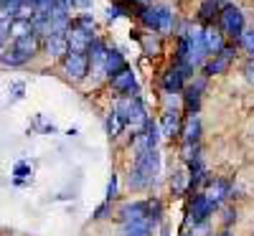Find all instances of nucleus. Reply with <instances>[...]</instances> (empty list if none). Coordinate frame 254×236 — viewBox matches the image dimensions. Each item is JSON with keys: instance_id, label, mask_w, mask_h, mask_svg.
<instances>
[{"instance_id": "20", "label": "nucleus", "mask_w": 254, "mask_h": 236, "mask_svg": "<svg viewBox=\"0 0 254 236\" xmlns=\"http://www.w3.org/2000/svg\"><path fill=\"white\" fill-rule=\"evenodd\" d=\"M140 46H142V54H145V56H150V59H155V56L163 54V41H160L158 33L140 36Z\"/></svg>"}, {"instance_id": "33", "label": "nucleus", "mask_w": 254, "mask_h": 236, "mask_svg": "<svg viewBox=\"0 0 254 236\" xmlns=\"http://www.w3.org/2000/svg\"><path fill=\"white\" fill-rule=\"evenodd\" d=\"M234 219H237V211H234V208H226V211H224V224L229 226Z\"/></svg>"}, {"instance_id": "26", "label": "nucleus", "mask_w": 254, "mask_h": 236, "mask_svg": "<svg viewBox=\"0 0 254 236\" xmlns=\"http://www.w3.org/2000/svg\"><path fill=\"white\" fill-rule=\"evenodd\" d=\"M71 26L79 28V31H84V33H89V36H94V18H92V13H84V15L74 18Z\"/></svg>"}, {"instance_id": "10", "label": "nucleus", "mask_w": 254, "mask_h": 236, "mask_svg": "<svg viewBox=\"0 0 254 236\" xmlns=\"http://www.w3.org/2000/svg\"><path fill=\"white\" fill-rule=\"evenodd\" d=\"M117 216L122 224H132V221H150L147 219V201H130L120 206Z\"/></svg>"}, {"instance_id": "27", "label": "nucleus", "mask_w": 254, "mask_h": 236, "mask_svg": "<svg viewBox=\"0 0 254 236\" xmlns=\"http://www.w3.org/2000/svg\"><path fill=\"white\" fill-rule=\"evenodd\" d=\"M147 219H150L153 226L160 224V219H163V203H160L158 198H150V201H147Z\"/></svg>"}, {"instance_id": "29", "label": "nucleus", "mask_w": 254, "mask_h": 236, "mask_svg": "<svg viewBox=\"0 0 254 236\" xmlns=\"http://www.w3.org/2000/svg\"><path fill=\"white\" fill-rule=\"evenodd\" d=\"M110 213H112V206H110V201H104V203L92 213V219H94V221H102V219H110Z\"/></svg>"}, {"instance_id": "5", "label": "nucleus", "mask_w": 254, "mask_h": 236, "mask_svg": "<svg viewBox=\"0 0 254 236\" xmlns=\"http://www.w3.org/2000/svg\"><path fill=\"white\" fill-rule=\"evenodd\" d=\"M214 211H216V203L206 193H196L193 201H190V208H188V221L193 226H206V221L214 216Z\"/></svg>"}, {"instance_id": "37", "label": "nucleus", "mask_w": 254, "mask_h": 236, "mask_svg": "<svg viewBox=\"0 0 254 236\" xmlns=\"http://www.w3.org/2000/svg\"><path fill=\"white\" fill-rule=\"evenodd\" d=\"M3 49H5V41H3V38H0V51H3Z\"/></svg>"}, {"instance_id": "18", "label": "nucleus", "mask_w": 254, "mask_h": 236, "mask_svg": "<svg viewBox=\"0 0 254 236\" xmlns=\"http://www.w3.org/2000/svg\"><path fill=\"white\" fill-rule=\"evenodd\" d=\"M0 63H3V66L15 69V66H23V63H28V56H23L13 44H8L3 51H0Z\"/></svg>"}, {"instance_id": "8", "label": "nucleus", "mask_w": 254, "mask_h": 236, "mask_svg": "<svg viewBox=\"0 0 254 236\" xmlns=\"http://www.w3.org/2000/svg\"><path fill=\"white\" fill-rule=\"evenodd\" d=\"M158 140H160V127L155 119H147V124L142 130H137L132 137L137 153H142V150H158Z\"/></svg>"}, {"instance_id": "34", "label": "nucleus", "mask_w": 254, "mask_h": 236, "mask_svg": "<svg viewBox=\"0 0 254 236\" xmlns=\"http://www.w3.org/2000/svg\"><path fill=\"white\" fill-rule=\"evenodd\" d=\"M120 15H122V10H120L115 3H112V5L107 8V18H110V20H115V18H120Z\"/></svg>"}, {"instance_id": "6", "label": "nucleus", "mask_w": 254, "mask_h": 236, "mask_svg": "<svg viewBox=\"0 0 254 236\" xmlns=\"http://www.w3.org/2000/svg\"><path fill=\"white\" fill-rule=\"evenodd\" d=\"M61 61H64V74H66L71 81H81L89 74V56L84 51H69Z\"/></svg>"}, {"instance_id": "39", "label": "nucleus", "mask_w": 254, "mask_h": 236, "mask_svg": "<svg viewBox=\"0 0 254 236\" xmlns=\"http://www.w3.org/2000/svg\"><path fill=\"white\" fill-rule=\"evenodd\" d=\"M219 236H231V234H229V231H221V234H219Z\"/></svg>"}, {"instance_id": "3", "label": "nucleus", "mask_w": 254, "mask_h": 236, "mask_svg": "<svg viewBox=\"0 0 254 236\" xmlns=\"http://www.w3.org/2000/svg\"><path fill=\"white\" fill-rule=\"evenodd\" d=\"M219 31L229 38H239L244 33V13L237 8V5H224L221 13H219Z\"/></svg>"}, {"instance_id": "16", "label": "nucleus", "mask_w": 254, "mask_h": 236, "mask_svg": "<svg viewBox=\"0 0 254 236\" xmlns=\"http://www.w3.org/2000/svg\"><path fill=\"white\" fill-rule=\"evenodd\" d=\"M181 135H183L186 145H201V117L198 115H188Z\"/></svg>"}, {"instance_id": "13", "label": "nucleus", "mask_w": 254, "mask_h": 236, "mask_svg": "<svg viewBox=\"0 0 254 236\" xmlns=\"http://www.w3.org/2000/svg\"><path fill=\"white\" fill-rule=\"evenodd\" d=\"M224 5H229V0H203L198 8V20L203 26H211L214 20H219V13Z\"/></svg>"}, {"instance_id": "40", "label": "nucleus", "mask_w": 254, "mask_h": 236, "mask_svg": "<svg viewBox=\"0 0 254 236\" xmlns=\"http://www.w3.org/2000/svg\"><path fill=\"white\" fill-rule=\"evenodd\" d=\"M5 3H8V0H0V5H5Z\"/></svg>"}, {"instance_id": "11", "label": "nucleus", "mask_w": 254, "mask_h": 236, "mask_svg": "<svg viewBox=\"0 0 254 236\" xmlns=\"http://www.w3.org/2000/svg\"><path fill=\"white\" fill-rule=\"evenodd\" d=\"M107 44L102 38H94L89 49H87V56H89V69L97 71V74H104V61H107Z\"/></svg>"}, {"instance_id": "28", "label": "nucleus", "mask_w": 254, "mask_h": 236, "mask_svg": "<svg viewBox=\"0 0 254 236\" xmlns=\"http://www.w3.org/2000/svg\"><path fill=\"white\" fill-rule=\"evenodd\" d=\"M237 44H239L247 54H252V59H254V28H244V33L237 38Z\"/></svg>"}, {"instance_id": "7", "label": "nucleus", "mask_w": 254, "mask_h": 236, "mask_svg": "<svg viewBox=\"0 0 254 236\" xmlns=\"http://www.w3.org/2000/svg\"><path fill=\"white\" fill-rule=\"evenodd\" d=\"M206 92V76H196L193 81H188L186 84V89H183V104H186V112L188 115H198L201 110V97Z\"/></svg>"}, {"instance_id": "25", "label": "nucleus", "mask_w": 254, "mask_h": 236, "mask_svg": "<svg viewBox=\"0 0 254 236\" xmlns=\"http://www.w3.org/2000/svg\"><path fill=\"white\" fill-rule=\"evenodd\" d=\"M104 127H107V135H110V137H120V135H122V130L127 127V122H122L115 112H110V115H107V119H104Z\"/></svg>"}, {"instance_id": "36", "label": "nucleus", "mask_w": 254, "mask_h": 236, "mask_svg": "<svg viewBox=\"0 0 254 236\" xmlns=\"http://www.w3.org/2000/svg\"><path fill=\"white\" fill-rule=\"evenodd\" d=\"M160 236H171V231H168V229L163 226V229H160Z\"/></svg>"}, {"instance_id": "32", "label": "nucleus", "mask_w": 254, "mask_h": 236, "mask_svg": "<svg viewBox=\"0 0 254 236\" xmlns=\"http://www.w3.org/2000/svg\"><path fill=\"white\" fill-rule=\"evenodd\" d=\"M244 74H247V81H249V84H254V59H252V61H247Z\"/></svg>"}, {"instance_id": "22", "label": "nucleus", "mask_w": 254, "mask_h": 236, "mask_svg": "<svg viewBox=\"0 0 254 236\" xmlns=\"http://www.w3.org/2000/svg\"><path fill=\"white\" fill-rule=\"evenodd\" d=\"M208 193H206V196L211 198V201H214L216 206H219V201H226L229 198V193H231V183L229 180H208Z\"/></svg>"}, {"instance_id": "17", "label": "nucleus", "mask_w": 254, "mask_h": 236, "mask_svg": "<svg viewBox=\"0 0 254 236\" xmlns=\"http://www.w3.org/2000/svg\"><path fill=\"white\" fill-rule=\"evenodd\" d=\"M66 41H69V51H84L87 54V49H89V44L94 41V36H89V33H84V31H79V28H69L66 31Z\"/></svg>"}, {"instance_id": "14", "label": "nucleus", "mask_w": 254, "mask_h": 236, "mask_svg": "<svg viewBox=\"0 0 254 236\" xmlns=\"http://www.w3.org/2000/svg\"><path fill=\"white\" fill-rule=\"evenodd\" d=\"M10 44L23 54V56H28V61L38 54V49H41V36L38 33H28V36H20V38H13Z\"/></svg>"}, {"instance_id": "24", "label": "nucleus", "mask_w": 254, "mask_h": 236, "mask_svg": "<svg viewBox=\"0 0 254 236\" xmlns=\"http://www.w3.org/2000/svg\"><path fill=\"white\" fill-rule=\"evenodd\" d=\"M153 224L150 221H132V224H122L120 234L122 236H150Z\"/></svg>"}, {"instance_id": "38", "label": "nucleus", "mask_w": 254, "mask_h": 236, "mask_svg": "<svg viewBox=\"0 0 254 236\" xmlns=\"http://www.w3.org/2000/svg\"><path fill=\"white\" fill-rule=\"evenodd\" d=\"M135 3H140V5H145V3H150V0H135Z\"/></svg>"}, {"instance_id": "19", "label": "nucleus", "mask_w": 254, "mask_h": 236, "mask_svg": "<svg viewBox=\"0 0 254 236\" xmlns=\"http://www.w3.org/2000/svg\"><path fill=\"white\" fill-rule=\"evenodd\" d=\"M229 66H231V61H229V59H224V56H211V59L203 63V76L208 79V76L226 74V71H229Z\"/></svg>"}, {"instance_id": "21", "label": "nucleus", "mask_w": 254, "mask_h": 236, "mask_svg": "<svg viewBox=\"0 0 254 236\" xmlns=\"http://www.w3.org/2000/svg\"><path fill=\"white\" fill-rule=\"evenodd\" d=\"M125 66H127V61H125L122 51L120 49H110L107 51V61H104V74H107V79L112 74H117L120 69H125Z\"/></svg>"}, {"instance_id": "1", "label": "nucleus", "mask_w": 254, "mask_h": 236, "mask_svg": "<svg viewBox=\"0 0 254 236\" xmlns=\"http://www.w3.org/2000/svg\"><path fill=\"white\" fill-rule=\"evenodd\" d=\"M160 173V153L158 150H142L135 158V165L130 170V190H147Z\"/></svg>"}, {"instance_id": "12", "label": "nucleus", "mask_w": 254, "mask_h": 236, "mask_svg": "<svg viewBox=\"0 0 254 236\" xmlns=\"http://www.w3.org/2000/svg\"><path fill=\"white\" fill-rule=\"evenodd\" d=\"M44 51L51 56V59H64L69 54V41H66V33H51L41 41Z\"/></svg>"}, {"instance_id": "35", "label": "nucleus", "mask_w": 254, "mask_h": 236, "mask_svg": "<svg viewBox=\"0 0 254 236\" xmlns=\"http://www.w3.org/2000/svg\"><path fill=\"white\" fill-rule=\"evenodd\" d=\"M76 3H79V8H84V10L92 8V0H76Z\"/></svg>"}, {"instance_id": "9", "label": "nucleus", "mask_w": 254, "mask_h": 236, "mask_svg": "<svg viewBox=\"0 0 254 236\" xmlns=\"http://www.w3.org/2000/svg\"><path fill=\"white\" fill-rule=\"evenodd\" d=\"M110 87L122 97V94H137V81H135V71L130 66L120 69L117 74L110 76Z\"/></svg>"}, {"instance_id": "23", "label": "nucleus", "mask_w": 254, "mask_h": 236, "mask_svg": "<svg viewBox=\"0 0 254 236\" xmlns=\"http://www.w3.org/2000/svg\"><path fill=\"white\" fill-rule=\"evenodd\" d=\"M203 38H206V49H208L211 56H216V54L226 46L224 33H221L219 28H208V31H203Z\"/></svg>"}, {"instance_id": "15", "label": "nucleus", "mask_w": 254, "mask_h": 236, "mask_svg": "<svg viewBox=\"0 0 254 236\" xmlns=\"http://www.w3.org/2000/svg\"><path fill=\"white\" fill-rule=\"evenodd\" d=\"M183 132V124H181V115L178 112H165L163 115V122H160V137H168L173 140Z\"/></svg>"}, {"instance_id": "31", "label": "nucleus", "mask_w": 254, "mask_h": 236, "mask_svg": "<svg viewBox=\"0 0 254 236\" xmlns=\"http://www.w3.org/2000/svg\"><path fill=\"white\" fill-rule=\"evenodd\" d=\"M28 173H31V168H28L26 163H18V165H15V170H13V176H15L18 180H20V178H26Z\"/></svg>"}, {"instance_id": "4", "label": "nucleus", "mask_w": 254, "mask_h": 236, "mask_svg": "<svg viewBox=\"0 0 254 236\" xmlns=\"http://www.w3.org/2000/svg\"><path fill=\"white\" fill-rule=\"evenodd\" d=\"M186 41H188V63L193 69L203 66L208 61V49H206V38H203V31L201 28H190L186 31Z\"/></svg>"}, {"instance_id": "30", "label": "nucleus", "mask_w": 254, "mask_h": 236, "mask_svg": "<svg viewBox=\"0 0 254 236\" xmlns=\"http://www.w3.org/2000/svg\"><path fill=\"white\" fill-rule=\"evenodd\" d=\"M117 190H120V183H117V176L112 173V178H110V183H107V201H110V203L117 198Z\"/></svg>"}, {"instance_id": "2", "label": "nucleus", "mask_w": 254, "mask_h": 236, "mask_svg": "<svg viewBox=\"0 0 254 236\" xmlns=\"http://www.w3.org/2000/svg\"><path fill=\"white\" fill-rule=\"evenodd\" d=\"M142 20V26L147 31H153V33H173L176 28V13L171 10V5H165V3H158V5H142L140 15Z\"/></svg>"}]
</instances>
